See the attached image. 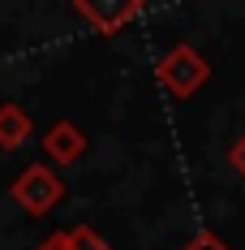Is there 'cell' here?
I'll return each mask as SVG.
<instances>
[{
	"instance_id": "1",
	"label": "cell",
	"mask_w": 245,
	"mask_h": 250,
	"mask_svg": "<svg viewBox=\"0 0 245 250\" xmlns=\"http://www.w3.org/2000/svg\"><path fill=\"white\" fill-rule=\"evenodd\" d=\"M155 78H159V86L176 95V100H189L194 91L207 86V78H211V65H207V56L194 48V43H176L159 56V65H155Z\"/></svg>"
},
{
	"instance_id": "9",
	"label": "cell",
	"mask_w": 245,
	"mask_h": 250,
	"mask_svg": "<svg viewBox=\"0 0 245 250\" xmlns=\"http://www.w3.org/2000/svg\"><path fill=\"white\" fill-rule=\"evenodd\" d=\"M39 250H74V246H69V233L60 229V233H52V237H43V242H39Z\"/></svg>"
},
{
	"instance_id": "6",
	"label": "cell",
	"mask_w": 245,
	"mask_h": 250,
	"mask_svg": "<svg viewBox=\"0 0 245 250\" xmlns=\"http://www.w3.org/2000/svg\"><path fill=\"white\" fill-rule=\"evenodd\" d=\"M69 246L74 250H112V242L99 237V229H91V225H74L69 229Z\"/></svg>"
},
{
	"instance_id": "4",
	"label": "cell",
	"mask_w": 245,
	"mask_h": 250,
	"mask_svg": "<svg viewBox=\"0 0 245 250\" xmlns=\"http://www.w3.org/2000/svg\"><path fill=\"white\" fill-rule=\"evenodd\" d=\"M86 147H91V138H86V129L74 125V121H56L48 134H43V151H48V160H56V164L82 160Z\"/></svg>"
},
{
	"instance_id": "2",
	"label": "cell",
	"mask_w": 245,
	"mask_h": 250,
	"mask_svg": "<svg viewBox=\"0 0 245 250\" xmlns=\"http://www.w3.org/2000/svg\"><path fill=\"white\" fill-rule=\"evenodd\" d=\"M9 199L18 203L26 216H48L52 207L65 199V181H60V173H52L48 164H30V168H22L13 177Z\"/></svg>"
},
{
	"instance_id": "5",
	"label": "cell",
	"mask_w": 245,
	"mask_h": 250,
	"mask_svg": "<svg viewBox=\"0 0 245 250\" xmlns=\"http://www.w3.org/2000/svg\"><path fill=\"white\" fill-rule=\"evenodd\" d=\"M30 134H35V121L22 104H0V147L18 151L30 143Z\"/></svg>"
},
{
	"instance_id": "7",
	"label": "cell",
	"mask_w": 245,
	"mask_h": 250,
	"mask_svg": "<svg viewBox=\"0 0 245 250\" xmlns=\"http://www.w3.org/2000/svg\"><path fill=\"white\" fill-rule=\"evenodd\" d=\"M181 250H232V246L224 242L215 229H202V233H194V237H189V242H185Z\"/></svg>"
},
{
	"instance_id": "8",
	"label": "cell",
	"mask_w": 245,
	"mask_h": 250,
	"mask_svg": "<svg viewBox=\"0 0 245 250\" xmlns=\"http://www.w3.org/2000/svg\"><path fill=\"white\" fill-rule=\"evenodd\" d=\"M224 160H228V168H232L237 177H245V134H241V138H232V147L224 151Z\"/></svg>"
},
{
	"instance_id": "3",
	"label": "cell",
	"mask_w": 245,
	"mask_h": 250,
	"mask_svg": "<svg viewBox=\"0 0 245 250\" xmlns=\"http://www.w3.org/2000/svg\"><path fill=\"white\" fill-rule=\"evenodd\" d=\"M74 13L82 18V22H91L95 26V35H116L121 26H129L138 13H142V0H77L74 4Z\"/></svg>"
}]
</instances>
